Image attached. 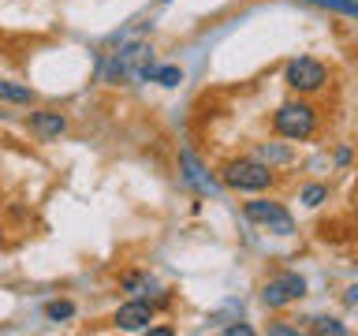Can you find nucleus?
I'll use <instances>...</instances> for the list:
<instances>
[{"mask_svg": "<svg viewBox=\"0 0 358 336\" xmlns=\"http://www.w3.org/2000/svg\"><path fill=\"white\" fill-rule=\"evenodd\" d=\"M153 67V49L150 41H123L116 52H105L101 56V75L108 83H145Z\"/></svg>", "mask_w": 358, "mask_h": 336, "instance_id": "1", "label": "nucleus"}, {"mask_svg": "<svg viewBox=\"0 0 358 336\" xmlns=\"http://www.w3.org/2000/svg\"><path fill=\"white\" fill-rule=\"evenodd\" d=\"M273 131L280 139H291V142H302L317 131V108L306 105V101H287L273 112Z\"/></svg>", "mask_w": 358, "mask_h": 336, "instance_id": "2", "label": "nucleus"}, {"mask_svg": "<svg viewBox=\"0 0 358 336\" xmlns=\"http://www.w3.org/2000/svg\"><path fill=\"white\" fill-rule=\"evenodd\" d=\"M224 187H231V190H265V187H273V168L262 164L257 157H239V161H228L224 164Z\"/></svg>", "mask_w": 358, "mask_h": 336, "instance_id": "3", "label": "nucleus"}, {"mask_svg": "<svg viewBox=\"0 0 358 336\" xmlns=\"http://www.w3.org/2000/svg\"><path fill=\"white\" fill-rule=\"evenodd\" d=\"M284 83L291 90H299V94H313V90H321L329 83V67L321 60H313V56H295V60L284 67Z\"/></svg>", "mask_w": 358, "mask_h": 336, "instance_id": "4", "label": "nucleus"}, {"mask_svg": "<svg viewBox=\"0 0 358 336\" xmlns=\"http://www.w3.org/2000/svg\"><path fill=\"white\" fill-rule=\"evenodd\" d=\"M243 213H246V220L262 224V228H268L273 235H291V232H295V217H291L280 202L254 198V202H246V206H243Z\"/></svg>", "mask_w": 358, "mask_h": 336, "instance_id": "5", "label": "nucleus"}, {"mask_svg": "<svg viewBox=\"0 0 358 336\" xmlns=\"http://www.w3.org/2000/svg\"><path fill=\"white\" fill-rule=\"evenodd\" d=\"M302 295H306V280L299 273H280L262 288V302L268 310H284L287 302H299Z\"/></svg>", "mask_w": 358, "mask_h": 336, "instance_id": "6", "label": "nucleus"}, {"mask_svg": "<svg viewBox=\"0 0 358 336\" xmlns=\"http://www.w3.org/2000/svg\"><path fill=\"white\" fill-rule=\"evenodd\" d=\"M150 321H153V302H145V299H131L116 310V325L123 332H142V329H150Z\"/></svg>", "mask_w": 358, "mask_h": 336, "instance_id": "7", "label": "nucleus"}, {"mask_svg": "<svg viewBox=\"0 0 358 336\" xmlns=\"http://www.w3.org/2000/svg\"><path fill=\"white\" fill-rule=\"evenodd\" d=\"M179 164H183V179L198 190V195H217V183H213V179L206 176V168L194 161V153H190V150L179 153Z\"/></svg>", "mask_w": 358, "mask_h": 336, "instance_id": "8", "label": "nucleus"}, {"mask_svg": "<svg viewBox=\"0 0 358 336\" xmlns=\"http://www.w3.org/2000/svg\"><path fill=\"white\" fill-rule=\"evenodd\" d=\"M30 131L38 134V139L49 142V139H60V134L67 131V120L60 116V112L45 108V112H34V116H30Z\"/></svg>", "mask_w": 358, "mask_h": 336, "instance_id": "9", "label": "nucleus"}, {"mask_svg": "<svg viewBox=\"0 0 358 336\" xmlns=\"http://www.w3.org/2000/svg\"><path fill=\"white\" fill-rule=\"evenodd\" d=\"M145 83H161V86H179L183 83V71H179L176 64H161V67H150V75H145Z\"/></svg>", "mask_w": 358, "mask_h": 336, "instance_id": "10", "label": "nucleus"}, {"mask_svg": "<svg viewBox=\"0 0 358 336\" xmlns=\"http://www.w3.org/2000/svg\"><path fill=\"white\" fill-rule=\"evenodd\" d=\"M0 101H11V105H30V101H34V90H30V86H19V83H8V78H0Z\"/></svg>", "mask_w": 358, "mask_h": 336, "instance_id": "11", "label": "nucleus"}, {"mask_svg": "<svg viewBox=\"0 0 358 336\" xmlns=\"http://www.w3.org/2000/svg\"><path fill=\"white\" fill-rule=\"evenodd\" d=\"M257 161L268 164V168H273V164H287V161H291V150H284V146H273V142H265L262 150H257Z\"/></svg>", "mask_w": 358, "mask_h": 336, "instance_id": "12", "label": "nucleus"}, {"mask_svg": "<svg viewBox=\"0 0 358 336\" xmlns=\"http://www.w3.org/2000/svg\"><path fill=\"white\" fill-rule=\"evenodd\" d=\"M306 4H317V8L340 11L343 19H358V0H306Z\"/></svg>", "mask_w": 358, "mask_h": 336, "instance_id": "13", "label": "nucleus"}, {"mask_svg": "<svg viewBox=\"0 0 358 336\" xmlns=\"http://www.w3.org/2000/svg\"><path fill=\"white\" fill-rule=\"evenodd\" d=\"M45 318L49 321H71L75 318V302H67V299H56L45 307Z\"/></svg>", "mask_w": 358, "mask_h": 336, "instance_id": "14", "label": "nucleus"}, {"mask_svg": "<svg viewBox=\"0 0 358 336\" xmlns=\"http://www.w3.org/2000/svg\"><path fill=\"white\" fill-rule=\"evenodd\" d=\"M153 288V276L150 273H127L123 276V291H131V295H142V291Z\"/></svg>", "mask_w": 358, "mask_h": 336, "instance_id": "15", "label": "nucleus"}, {"mask_svg": "<svg viewBox=\"0 0 358 336\" xmlns=\"http://www.w3.org/2000/svg\"><path fill=\"white\" fill-rule=\"evenodd\" d=\"M299 198H302V206H310V209H313V206H321V202L329 198V187L310 183V187H302V195H299Z\"/></svg>", "mask_w": 358, "mask_h": 336, "instance_id": "16", "label": "nucleus"}, {"mask_svg": "<svg viewBox=\"0 0 358 336\" xmlns=\"http://www.w3.org/2000/svg\"><path fill=\"white\" fill-rule=\"evenodd\" d=\"M313 332H332V336H347V325H340L336 318H317V321H313Z\"/></svg>", "mask_w": 358, "mask_h": 336, "instance_id": "17", "label": "nucleus"}, {"mask_svg": "<svg viewBox=\"0 0 358 336\" xmlns=\"http://www.w3.org/2000/svg\"><path fill=\"white\" fill-rule=\"evenodd\" d=\"M224 332H228V336H250L254 329H250V325H228Z\"/></svg>", "mask_w": 358, "mask_h": 336, "instance_id": "18", "label": "nucleus"}, {"mask_svg": "<svg viewBox=\"0 0 358 336\" xmlns=\"http://www.w3.org/2000/svg\"><path fill=\"white\" fill-rule=\"evenodd\" d=\"M268 332H276V336H291V332H299V329H291V325H268Z\"/></svg>", "mask_w": 358, "mask_h": 336, "instance_id": "19", "label": "nucleus"}, {"mask_svg": "<svg viewBox=\"0 0 358 336\" xmlns=\"http://www.w3.org/2000/svg\"><path fill=\"white\" fill-rule=\"evenodd\" d=\"M336 161H340V164H351V150H347V146H343V150L336 153Z\"/></svg>", "mask_w": 358, "mask_h": 336, "instance_id": "20", "label": "nucleus"}, {"mask_svg": "<svg viewBox=\"0 0 358 336\" xmlns=\"http://www.w3.org/2000/svg\"><path fill=\"white\" fill-rule=\"evenodd\" d=\"M0 246H4V232H0Z\"/></svg>", "mask_w": 358, "mask_h": 336, "instance_id": "21", "label": "nucleus"}, {"mask_svg": "<svg viewBox=\"0 0 358 336\" xmlns=\"http://www.w3.org/2000/svg\"><path fill=\"white\" fill-rule=\"evenodd\" d=\"M161 4H168V0H161Z\"/></svg>", "mask_w": 358, "mask_h": 336, "instance_id": "22", "label": "nucleus"}]
</instances>
